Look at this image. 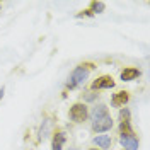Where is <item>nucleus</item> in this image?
Listing matches in <instances>:
<instances>
[{"label":"nucleus","instance_id":"obj_16","mask_svg":"<svg viewBox=\"0 0 150 150\" xmlns=\"http://www.w3.org/2000/svg\"><path fill=\"white\" fill-rule=\"evenodd\" d=\"M97 96H99V94H96V92H87V94L84 96V99H85V101H94Z\"/></svg>","mask_w":150,"mask_h":150},{"label":"nucleus","instance_id":"obj_9","mask_svg":"<svg viewBox=\"0 0 150 150\" xmlns=\"http://www.w3.org/2000/svg\"><path fill=\"white\" fill-rule=\"evenodd\" d=\"M142 72L135 67H125L121 70V80L123 82H130V80H135L137 77H140Z\"/></svg>","mask_w":150,"mask_h":150},{"label":"nucleus","instance_id":"obj_3","mask_svg":"<svg viewBox=\"0 0 150 150\" xmlns=\"http://www.w3.org/2000/svg\"><path fill=\"white\" fill-rule=\"evenodd\" d=\"M114 84H116V82H114V79H112L111 75H101V77H97V79L92 82L91 89H92V91H99V89H112Z\"/></svg>","mask_w":150,"mask_h":150},{"label":"nucleus","instance_id":"obj_12","mask_svg":"<svg viewBox=\"0 0 150 150\" xmlns=\"http://www.w3.org/2000/svg\"><path fill=\"white\" fill-rule=\"evenodd\" d=\"M89 10L92 12L94 16H96V14H103L104 10H106V4H104V2L94 0V2H91V5H89Z\"/></svg>","mask_w":150,"mask_h":150},{"label":"nucleus","instance_id":"obj_10","mask_svg":"<svg viewBox=\"0 0 150 150\" xmlns=\"http://www.w3.org/2000/svg\"><path fill=\"white\" fill-rule=\"evenodd\" d=\"M94 145H97L99 147V150H108L111 149L112 145V138L111 135H97V137H94Z\"/></svg>","mask_w":150,"mask_h":150},{"label":"nucleus","instance_id":"obj_15","mask_svg":"<svg viewBox=\"0 0 150 150\" xmlns=\"http://www.w3.org/2000/svg\"><path fill=\"white\" fill-rule=\"evenodd\" d=\"M77 17H94V14L89 9H85V10H82V12H79Z\"/></svg>","mask_w":150,"mask_h":150},{"label":"nucleus","instance_id":"obj_7","mask_svg":"<svg viewBox=\"0 0 150 150\" xmlns=\"http://www.w3.org/2000/svg\"><path fill=\"white\" fill-rule=\"evenodd\" d=\"M65 140H67L65 131L60 130V128H55V131H53V140H51V150H62Z\"/></svg>","mask_w":150,"mask_h":150},{"label":"nucleus","instance_id":"obj_1","mask_svg":"<svg viewBox=\"0 0 150 150\" xmlns=\"http://www.w3.org/2000/svg\"><path fill=\"white\" fill-rule=\"evenodd\" d=\"M96 65L91 63V62H85V63H80L79 67H75V70L72 72L70 75V79L75 82V85H82L89 79V74H91V70H94Z\"/></svg>","mask_w":150,"mask_h":150},{"label":"nucleus","instance_id":"obj_6","mask_svg":"<svg viewBox=\"0 0 150 150\" xmlns=\"http://www.w3.org/2000/svg\"><path fill=\"white\" fill-rule=\"evenodd\" d=\"M130 101V92L128 91H118V92L112 94L111 97V104L114 108H123L125 104H128Z\"/></svg>","mask_w":150,"mask_h":150},{"label":"nucleus","instance_id":"obj_11","mask_svg":"<svg viewBox=\"0 0 150 150\" xmlns=\"http://www.w3.org/2000/svg\"><path fill=\"white\" fill-rule=\"evenodd\" d=\"M104 116H109V108H108L106 104H97V106L92 109V112H91L92 121L99 120V118H104Z\"/></svg>","mask_w":150,"mask_h":150},{"label":"nucleus","instance_id":"obj_2","mask_svg":"<svg viewBox=\"0 0 150 150\" xmlns=\"http://www.w3.org/2000/svg\"><path fill=\"white\" fill-rule=\"evenodd\" d=\"M68 116L75 123H84L87 120V116H89V109H87V106L84 103H75L72 104V108L68 111Z\"/></svg>","mask_w":150,"mask_h":150},{"label":"nucleus","instance_id":"obj_5","mask_svg":"<svg viewBox=\"0 0 150 150\" xmlns=\"http://www.w3.org/2000/svg\"><path fill=\"white\" fill-rule=\"evenodd\" d=\"M120 142L126 150H138L140 138L137 135H120Z\"/></svg>","mask_w":150,"mask_h":150},{"label":"nucleus","instance_id":"obj_13","mask_svg":"<svg viewBox=\"0 0 150 150\" xmlns=\"http://www.w3.org/2000/svg\"><path fill=\"white\" fill-rule=\"evenodd\" d=\"M120 135H135L131 128V121H121L120 123Z\"/></svg>","mask_w":150,"mask_h":150},{"label":"nucleus","instance_id":"obj_4","mask_svg":"<svg viewBox=\"0 0 150 150\" xmlns=\"http://www.w3.org/2000/svg\"><path fill=\"white\" fill-rule=\"evenodd\" d=\"M112 128V118L111 116H104V118H99L92 121V131L94 133H103V131H108Z\"/></svg>","mask_w":150,"mask_h":150},{"label":"nucleus","instance_id":"obj_8","mask_svg":"<svg viewBox=\"0 0 150 150\" xmlns=\"http://www.w3.org/2000/svg\"><path fill=\"white\" fill-rule=\"evenodd\" d=\"M55 128V121H53V118H45L43 120V125H41V128H39V142L45 140L50 137V133L53 131Z\"/></svg>","mask_w":150,"mask_h":150},{"label":"nucleus","instance_id":"obj_18","mask_svg":"<svg viewBox=\"0 0 150 150\" xmlns=\"http://www.w3.org/2000/svg\"><path fill=\"white\" fill-rule=\"evenodd\" d=\"M89 150H99V149H89Z\"/></svg>","mask_w":150,"mask_h":150},{"label":"nucleus","instance_id":"obj_14","mask_svg":"<svg viewBox=\"0 0 150 150\" xmlns=\"http://www.w3.org/2000/svg\"><path fill=\"white\" fill-rule=\"evenodd\" d=\"M120 121H131L130 120V109L128 108H125L120 111Z\"/></svg>","mask_w":150,"mask_h":150},{"label":"nucleus","instance_id":"obj_17","mask_svg":"<svg viewBox=\"0 0 150 150\" xmlns=\"http://www.w3.org/2000/svg\"><path fill=\"white\" fill-rule=\"evenodd\" d=\"M4 92H5V87L2 85V87H0V101H2V97H4Z\"/></svg>","mask_w":150,"mask_h":150}]
</instances>
